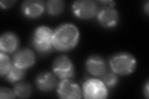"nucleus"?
I'll list each match as a JSON object with an SVG mask.
<instances>
[{
	"mask_svg": "<svg viewBox=\"0 0 149 99\" xmlns=\"http://www.w3.org/2000/svg\"><path fill=\"white\" fill-rule=\"evenodd\" d=\"M80 33L75 26L70 23L63 24L54 31L53 47L60 51L70 50L77 45Z\"/></svg>",
	"mask_w": 149,
	"mask_h": 99,
	"instance_id": "1",
	"label": "nucleus"
},
{
	"mask_svg": "<svg viewBox=\"0 0 149 99\" xmlns=\"http://www.w3.org/2000/svg\"><path fill=\"white\" fill-rule=\"evenodd\" d=\"M109 65L111 70L116 74L126 76L133 73L136 68L137 61L132 55L121 52L111 56Z\"/></svg>",
	"mask_w": 149,
	"mask_h": 99,
	"instance_id": "2",
	"label": "nucleus"
},
{
	"mask_svg": "<svg viewBox=\"0 0 149 99\" xmlns=\"http://www.w3.org/2000/svg\"><path fill=\"white\" fill-rule=\"evenodd\" d=\"M54 31L50 27L42 26L35 30L32 43L34 48L42 53H48L53 48Z\"/></svg>",
	"mask_w": 149,
	"mask_h": 99,
	"instance_id": "3",
	"label": "nucleus"
},
{
	"mask_svg": "<svg viewBox=\"0 0 149 99\" xmlns=\"http://www.w3.org/2000/svg\"><path fill=\"white\" fill-rule=\"evenodd\" d=\"M82 93L88 99L106 98L108 96V91L106 85L98 79H88L83 85Z\"/></svg>",
	"mask_w": 149,
	"mask_h": 99,
	"instance_id": "4",
	"label": "nucleus"
},
{
	"mask_svg": "<svg viewBox=\"0 0 149 99\" xmlns=\"http://www.w3.org/2000/svg\"><path fill=\"white\" fill-rule=\"evenodd\" d=\"M72 11L77 17L88 19L97 15L99 10L96 2L91 0H79L73 3Z\"/></svg>",
	"mask_w": 149,
	"mask_h": 99,
	"instance_id": "5",
	"label": "nucleus"
},
{
	"mask_svg": "<svg viewBox=\"0 0 149 99\" xmlns=\"http://www.w3.org/2000/svg\"><path fill=\"white\" fill-rule=\"evenodd\" d=\"M54 73L61 79H70L74 72V68L72 61L67 56L62 55L56 58L52 64Z\"/></svg>",
	"mask_w": 149,
	"mask_h": 99,
	"instance_id": "6",
	"label": "nucleus"
},
{
	"mask_svg": "<svg viewBox=\"0 0 149 99\" xmlns=\"http://www.w3.org/2000/svg\"><path fill=\"white\" fill-rule=\"evenodd\" d=\"M57 93L61 98L73 99L82 98V92L78 85L70 79H62L58 85Z\"/></svg>",
	"mask_w": 149,
	"mask_h": 99,
	"instance_id": "7",
	"label": "nucleus"
},
{
	"mask_svg": "<svg viewBox=\"0 0 149 99\" xmlns=\"http://www.w3.org/2000/svg\"><path fill=\"white\" fill-rule=\"evenodd\" d=\"M97 18L101 26L106 28H112L118 24L119 15L113 7L106 6L97 12Z\"/></svg>",
	"mask_w": 149,
	"mask_h": 99,
	"instance_id": "8",
	"label": "nucleus"
},
{
	"mask_svg": "<svg viewBox=\"0 0 149 99\" xmlns=\"http://www.w3.org/2000/svg\"><path fill=\"white\" fill-rule=\"evenodd\" d=\"M36 56L32 50L24 48L16 51L13 56V64L16 66L26 69L35 63Z\"/></svg>",
	"mask_w": 149,
	"mask_h": 99,
	"instance_id": "9",
	"label": "nucleus"
},
{
	"mask_svg": "<svg viewBox=\"0 0 149 99\" xmlns=\"http://www.w3.org/2000/svg\"><path fill=\"white\" fill-rule=\"evenodd\" d=\"M86 68L93 76L101 77L108 69L104 60L98 55L90 56L86 61Z\"/></svg>",
	"mask_w": 149,
	"mask_h": 99,
	"instance_id": "10",
	"label": "nucleus"
},
{
	"mask_svg": "<svg viewBox=\"0 0 149 99\" xmlns=\"http://www.w3.org/2000/svg\"><path fill=\"white\" fill-rule=\"evenodd\" d=\"M44 2L40 0H28L23 3L22 12L26 17L31 19L38 17L44 11Z\"/></svg>",
	"mask_w": 149,
	"mask_h": 99,
	"instance_id": "11",
	"label": "nucleus"
},
{
	"mask_svg": "<svg viewBox=\"0 0 149 99\" xmlns=\"http://www.w3.org/2000/svg\"><path fill=\"white\" fill-rule=\"evenodd\" d=\"M36 86L39 90L48 92L53 90L57 86V81L54 75L49 72L40 73L36 79Z\"/></svg>",
	"mask_w": 149,
	"mask_h": 99,
	"instance_id": "12",
	"label": "nucleus"
},
{
	"mask_svg": "<svg viewBox=\"0 0 149 99\" xmlns=\"http://www.w3.org/2000/svg\"><path fill=\"white\" fill-rule=\"evenodd\" d=\"M19 45V39L13 32H6L0 38V49L3 53L15 51Z\"/></svg>",
	"mask_w": 149,
	"mask_h": 99,
	"instance_id": "13",
	"label": "nucleus"
},
{
	"mask_svg": "<svg viewBox=\"0 0 149 99\" xmlns=\"http://www.w3.org/2000/svg\"><path fill=\"white\" fill-rule=\"evenodd\" d=\"M25 73V69L18 68L13 64L8 73L6 74V78L9 82H16L24 78Z\"/></svg>",
	"mask_w": 149,
	"mask_h": 99,
	"instance_id": "14",
	"label": "nucleus"
},
{
	"mask_svg": "<svg viewBox=\"0 0 149 99\" xmlns=\"http://www.w3.org/2000/svg\"><path fill=\"white\" fill-rule=\"evenodd\" d=\"M14 92L18 98H27L30 96L32 93V87L28 83L21 82L16 85Z\"/></svg>",
	"mask_w": 149,
	"mask_h": 99,
	"instance_id": "15",
	"label": "nucleus"
},
{
	"mask_svg": "<svg viewBox=\"0 0 149 99\" xmlns=\"http://www.w3.org/2000/svg\"><path fill=\"white\" fill-rule=\"evenodd\" d=\"M47 10L52 16H57L63 9L64 3L60 0H50L47 3Z\"/></svg>",
	"mask_w": 149,
	"mask_h": 99,
	"instance_id": "16",
	"label": "nucleus"
},
{
	"mask_svg": "<svg viewBox=\"0 0 149 99\" xmlns=\"http://www.w3.org/2000/svg\"><path fill=\"white\" fill-rule=\"evenodd\" d=\"M101 78V81L104 82L106 87H113L118 83V78L117 74L114 73L113 71H108L104 73Z\"/></svg>",
	"mask_w": 149,
	"mask_h": 99,
	"instance_id": "17",
	"label": "nucleus"
},
{
	"mask_svg": "<svg viewBox=\"0 0 149 99\" xmlns=\"http://www.w3.org/2000/svg\"><path fill=\"white\" fill-rule=\"evenodd\" d=\"M9 56L5 53L1 52L0 53V74L3 76L6 75L13 66Z\"/></svg>",
	"mask_w": 149,
	"mask_h": 99,
	"instance_id": "18",
	"label": "nucleus"
},
{
	"mask_svg": "<svg viewBox=\"0 0 149 99\" xmlns=\"http://www.w3.org/2000/svg\"><path fill=\"white\" fill-rule=\"evenodd\" d=\"M16 97L15 92L12 91L9 89L4 87L0 89V98H15Z\"/></svg>",
	"mask_w": 149,
	"mask_h": 99,
	"instance_id": "19",
	"label": "nucleus"
},
{
	"mask_svg": "<svg viewBox=\"0 0 149 99\" xmlns=\"http://www.w3.org/2000/svg\"><path fill=\"white\" fill-rule=\"evenodd\" d=\"M15 2V1H1L0 2V4H1V6L2 8H8L12 6Z\"/></svg>",
	"mask_w": 149,
	"mask_h": 99,
	"instance_id": "20",
	"label": "nucleus"
},
{
	"mask_svg": "<svg viewBox=\"0 0 149 99\" xmlns=\"http://www.w3.org/2000/svg\"><path fill=\"white\" fill-rule=\"evenodd\" d=\"M144 95L146 96V98H148V82L146 83V86L144 87Z\"/></svg>",
	"mask_w": 149,
	"mask_h": 99,
	"instance_id": "21",
	"label": "nucleus"
},
{
	"mask_svg": "<svg viewBox=\"0 0 149 99\" xmlns=\"http://www.w3.org/2000/svg\"><path fill=\"white\" fill-rule=\"evenodd\" d=\"M144 9H145L146 13L148 15V1L147 2V4L145 5V7H144Z\"/></svg>",
	"mask_w": 149,
	"mask_h": 99,
	"instance_id": "22",
	"label": "nucleus"
}]
</instances>
